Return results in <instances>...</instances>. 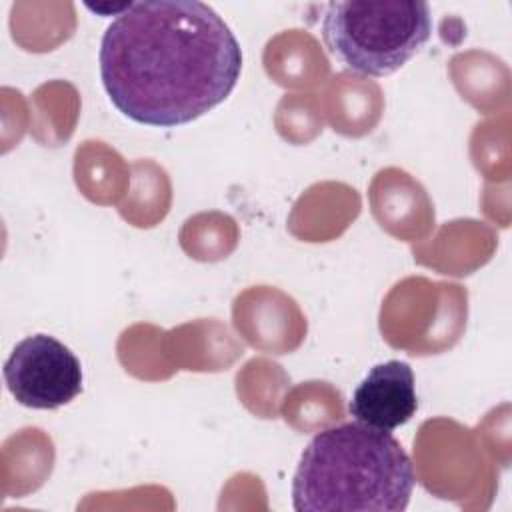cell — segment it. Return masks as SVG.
<instances>
[{"instance_id": "3957f363", "label": "cell", "mask_w": 512, "mask_h": 512, "mask_svg": "<svg viewBox=\"0 0 512 512\" xmlns=\"http://www.w3.org/2000/svg\"><path fill=\"white\" fill-rule=\"evenodd\" d=\"M426 2H330L322 18L326 50L350 72L388 76L400 70L430 38Z\"/></svg>"}, {"instance_id": "7a4b0ae2", "label": "cell", "mask_w": 512, "mask_h": 512, "mask_svg": "<svg viewBox=\"0 0 512 512\" xmlns=\"http://www.w3.org/2000/svg\"><path fill=\"white\" fill-rule=\"evenodd\" d=\"M416 484L402 444L382 430L346 422L318 432L292 480L296 512H402Z\"/></svg>"}, {"instance_id": "5b68a950", "label": "cell", "mask_w": 512, "mask_h": 512, "mask_svg": "<svg viewBox=\"0 0 512 512\" xmlns=\"http://www.w3.org/2000/svg\"><path fill=\"white\" fill-rule=\"evenodd\" d=\"M416 408L414 372L404 360L376 364L354 388L348 402V412L356 422L382 432L406 424Z\"/></svg>"}, {"instance_id": "277c9868", "label": "cell", "mask_w": 512, "mask_h": 512, "mask_svg": "<svg viewBox=\"0 0 512 512\" xmlns=\"http://www.w3.org/2000/svg\"><path fill=\"white\" fill-rule=\"evenodd\" d=\"M4 382L18 404L54 410L82 392V366L54 336L32 334L12 348L4 362Z\"/></svg>"}, {"instance_id": "6da1fadb", "label": "cell", "mask_w": 512, "mask_h": 512, "mask_svg": "<svg viewBox=\"0 0 512 512\" xmlns=\"http://www.w3.org/2000/svg\"><path fill=\"white\" fill-rule=\"evenodd\" d=\"M98 62L118 112L138 124L172 128L230 96L242 72V50L212 6L146 0L112 20Z\"/></svg>"}]
</instances>
